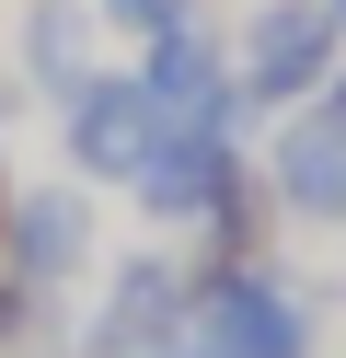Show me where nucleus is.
<instances>
[{
	"label": "nucleus",
	"instance_id": "1",
	"mask_svg": "<svg viewBox=\"0 0 346 358\" xmlns=\"http://www.w3.org/2000/svg\"><path fill=\"white\" fill-rule=\"evenodd\" d=\"M185 358H323V289L289 255H185Z\"/></svg>",
	"mask_w": 346,
	"mask_h": 358
},
{
	"label": "nucleus",
	"instance_id": "2",
	"mask_svg": "<svg viewBox=\"0 0 346 358\" xmlns=\"http://www.w3.org/2000/svg\"><path fill=\"white\" fill-rule=\"evenodd\" d=\"M69 358H185V243L104 255L92 301H69Z\"/></svg>",
	"mask_w": 346,
	"mask_h": 358
},
{
	"label": "nucleus",
	"instance_id": "3",
	"mask_svg": "<svg viewBox=\"0 0 346 358\" xmlns=\"http://www.w3.org/2000/svg\"><path fill=\"white\" fill-rule=\"evenodd\" d=\"M0 266L23 289H46V301H81L104 278V208H92L81 173H35V185L12 173V196H0Z\"/></svg>",
	"mask_w": 346,
	"mask_h": 358
},
{
	"label": "nucleus",
	"instance_id": "4",
	"mask_svg": "<svg viewBox=\"0 0 346 358\" xmlns=\"http://www.w3.org/2000/svg\"><path fill=\"white\" fill-rule=\"evenodd\" d=\"M231 58H243V104L277 127V116H300V104H323V81H335V58H346V24H335V0H243Z\"/></svg>",
	"mask_w": 346,
	"mask_h": 358
},
{
	"label": "nucleus",
	"instance_id": "5",
	"mask_svg": "<svg viewBox=\"0 0 346 358\" xmlns=\"http://www.w3.org/2000/svg\"><path fill=\"white\" fill-rule=\"evenodd\" d=\"M127 70L150 81L161 127H208V139H266V116L243 104V58H231V35L208 24V12H185L173 35H150Z\"/></svg>",
	"mask_w": 346,
	"mask_h": 358
},
{
	"label": "nucleus",
	"instance_id": "6",
	"mask_svg": "<svg viewBox=\"0 0 346 358\" xmlns=\"http://www.w3.org/2000/svg\"><path fill=\"white\" fill-rule=\"evenodd\" d=\"M150 150H161V104H150L138 70H92L81 93L58 104V173H81L92 196H127Z\"/></svg>",
	"mask_w": 346,
	"mask_h": 358
},
{
	"label": "nucleus",
	"instance_id": "7",
	"mask_svg": "<svg viewBox=\"0 0 346 358\" xmlns=\"http://www.w3.org/2000/svg\"><path fill=\"white\" fill-rule=\"evenodd\" d=\"M254 150H266V185H277V208H289L300 231H346V116L300 104V116H277Z\"/></svg>",
	"mask_w": 346,
	"mask_h": 358
},
{
	"label": "nucleus",
	"instance_id": "8",
	"mask_svg": "<svg viewBox=\"0 0 346 358\" xmlns=\"http://www.w3.org/2000/svg\"><path fill=\"white\" fill-rule=\"evenodd\" d=\"M92 70H104V12H92V0H23L12 12V81H23V104H69Z\"/></svg>",
	"mask_w": 346,
	"mask_h": 358
},
{
	"label": "nucleus",
	"instance_id": "9",
	"mask_svg": "<svg viewBox=\"0 0 346 358\" xmlns=\"http://www.w3.org/2000/svg\"><path fill=\"white\" fill-rule=\"evenodd\" d=\"M92 12H104L115 47H150V35H173L185 12H208V0H92Z\"/></svg>",
	"mask_w": 346,
	"mask_h": 358
},
{
	"label": "nucleus",
	"instance_id": "10",
	"mask_svg": "<svg viewBox=\"0 0 346 358\" xmlns=\"http://www.w3.org/2000/svg\"><path fill=\"white\" fill-rule=\"evenodd\" d=\"M12 116H23V81L0 70V196H12Z\"/></svg>",
	"mask_w": 346,
	"mask_h": 358
},
{
	"label": "nucleus",
	"instance_id": "11",
	"mask_svg": "<svg viewBox=\"0 0 346 358\" xmlns=\"http://www.w3.org/2000/svg\"><path fill=\"white\" fill-rule=\"evenodd\" d=\"M323 116H346V58H335V81H323Z\"/></svg>",
	"mask_w": 346,
	"mask_h": 358
},
{
	"label": "nucleus",
	"instance_id": "12",
	"mask_svg": "<svg viewBox=\"0 0 346 358\" xmlns=\"http://www.w3.org/2000/svg\"><path fill=\"white\" fill-rule=\"evenodd\" d=\"M335 24H346V0H335Z\"/></svg>",
	"mask_w": 346,
	"mask_h": 358
}]
</instances>
